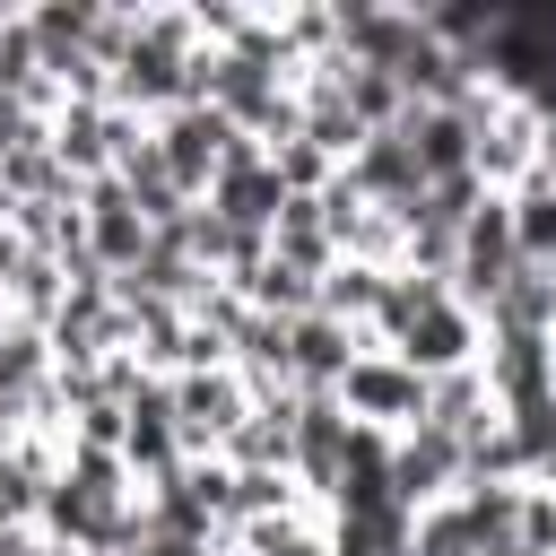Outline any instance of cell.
<instances>
[{"label": "cell", "instance_id": "6da1fadb", "mask_svg": "<svg viewBox=\"0 0 556 556\" xmlns=\"http://www.w3.org/2000/svg\"><path fill=\"white\" fill-rule=\"evenodd\" d=\"M330 400L348 408V426H356V434H382V443L426 426V374H408L391 348H356Z\"/></svg>", "mask_w": 556, "mask_h": 556}, {"label": "cell", "instance_id": "7a4b0ae2", "mask_svg": "<svg viewBox=\"0 0 556 556\" xmlns=\"http://www.w3.org/2000/svg\"><path fill=\"white\" fill-rule=\"evenodd\" d=\"M148 139H156L165 182H174L191 208L208 200V182H217V165H226V148H235V130H226L208 104H174V113H156V122H148Z\"/></svg>", "mask_w": 556, "mask_h": 556}, {"label": "cell", "instance_id": "3957f363", "mask_svg": "<svg viewBox=\"0 0 556 556\" xmlns=\"http://www.w3.org/2000/svg\"><path fill=\"white\" fill-rule=\"evenodd\" d=\"M278 200H287V182H278V165H269V148H261V139H235L200 208H208V217H226L235 235H269Z\"/></svg>", "mask_w": 556, "mask_h": 556}, {"label": "cell", "instance_id": "277c9868", "mask_svg": "<svg viewBox=\"0 0 556 556\" xmlns=\"http://www.w3.org/2000/svg\"><path fill=\"white\" fill-rule=\"evenodd\" d=\"M382 469H391V495H400V513H426V504H443V495L469 478V452H460L452 434L417 426V434H391V443H382Z\"/></svg>", "mask_w": 556, "mask_h": 556}, {"label": "cell", "instance_id": "5b68a950", "mask_svg": "<svg viewBox=\"0 0 556 556\" xmlns=\"http://www.w3.org/2000/svg\"><path fill=\"white\" fill-rule=\"evenodd\" d=\"M426 426H434V434H452L460 452H478V443H495V434H504V400H495V382H486V365H460V374H434V382H426Z\"/></svg>", "mask_w": 556, "mask_h": 556}, {"label": "cell", "instance_id": "8992f818", "mask_svg": "<svg viewBox=\"0 0 556 556\" xmlns=\"http://www.w3.org/2000/svg\"><path fill=\"white\" fill-rule=\"evenodd\" d=\"M478 330H486V348H547V330H556V287H547L539 269H513V278L478 304Z\"/></svg>", "mask_w": 556, "mask_h": 556}, {"label": "cell", "instance_id": "52a82bcc", "mask_svg": "<svg viewBox=\"0 0 556 556\" xmlns=\"http://www.w3.org/2000/svg\"><path fill=\"white\" fill-rule=\"evenodd\" d=\"M391 139L408 148V165H417V182H426V191L469 174V122H460V113H443V104H408Z\"/></svg>", "mask_w": 556, "mask_h": 556}, {"label": "cell", "instance_id": "ba28073f", "mask_svg": "<svg viewBox=\"0 0 556 556\" xmlns=\"http://www.w3.org/2000/svg\"><path fill=\"white\" fill-rule=\"evenodd\" d=\"M356 348H365V339H356L348 321H330V313L287 321V391H339V374H348Z\"/></svg>", "mask_w": 556, "mask_h": 556}]
</instances>
